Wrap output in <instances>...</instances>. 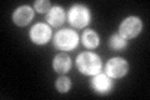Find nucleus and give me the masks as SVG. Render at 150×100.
Here are the masks:
<instances>
[{
	"instance_id": "nucleus-4",
	"label": "nucleus",
	"mask_w": 150,
	"mask_h": 100,
	"mask_svg": "<svg viewBox=\"0 0 150 100\" xmlns=\"http://www.w3.org/2000/svg\"><path fill=\"white\" fill-rule=\"evenodd\" d=\"M143 30V21L139 16L131 15L125 18L119 25V33L118 34L124 38L125 40L135 39Z\"/></svg>"
},
{
	"instance_id": "nucleus-2",
	"label": "nucleus",
	"mask_w": 150,
	"mask_h": 100,
	"mask_svg": "<svg viewBox=\"0 0 150 100\" xmlns=\"http://www.w3.org/2000/svg\"><path fill=\"white\" fill-rule=\"evenodd\" d=\"M67 19L75 29H84L91 21V11L83 4H75L68 10Z\"/></svg>"
},
{
	"instance_id": "nucleus-14",
	"label": "nucleus",
	"mask_w": 150,
	"mask_h": 100,
	"mask_svg": "<svg viewBox=\"0 0 150 100\" xmlns=\"http://www.w3.org/2000/svg\"><path fill=\"white\" fill-rule=\"evenodd\" d=\"M34 9L39 14H48L51 9V4L49 0H36L34 3Z\"/></svg>"
},
{
	"instance_id": "nucleus-13",
	"label": "nucleus",
	"mask_w": 150,
	"mask_h": 100,
	"mask_svg": "<svg viewBox=\"0 0 150 100\" xmlns=\"http://www.w3.org/2000/svg\"><path fill=\"white\" fill-rule=\"evenodd\" d=\"M55 88L60 94H65L71 89V80L69 77H65V74L60 75L55 82Z\"/></svg>"
},
{
	"instance_id": "nucleus-8",
	"label": "nucleus",
	"mask_w": 150,
	"mask_h": 100,
	"mask_svg": "<svg viewBox=\"0 0 150 100\" xmlns=\"http://www.w3.org/2000/svg\"><path fill=\"white\" fill-rule=\"evenodd\" d=\"M35 10L29 5L18 6L13 13V21L18 26H26L34 19Z\"/></svg>"
},
{
	"instance_id": "nucleus-10",
	"label": "nucleus",
	"mask_w": 150,
	"mask_h": 100,
	"mask_svg": "<svg viewBox=\"0 0 150 100\" xmlns=\"http://www.w3.org/2000/svg\"><path fill=\"white\" fill-rule=\"evenodd\" d=\"M53 69L58 74H67L71 69V59L67 53H59L53 59Z\"/></svg>"
},
{
	"instance_id": "nucleus-1",
	"label": "nucleus",
	"mask_w": 150,
	"mask_h": 100,
	"mask_svg": "<svg viewBox=\"0 0 150 100\" xmlns=\"http://www.w3.org/2000/svg\"><path fill=\"white\" fill-rule=\"evenodd\" d=\"M78 70L81 74L88 75V77H94V75L101 73L103 63L100 56L93 53V51H83L78 55L75 60Z\"/></svg>"
},
{
	"instance_id": "nucleus-7",
	"label": "nucleus",
	"mask_w": 150,
	"mask_h": 100,
	"mask_svg": "<svg viewBox=\"0 0 150 100\" xmlns=\"http://www.w3.org/2000/svg\"><path fill=\"white\" fill-rule=\"evenodd\" d=\"M90 85H91V89L96 94L106 95L111 93L112 89H114V80L104 73H99L91 78Z\"/></svg>"
},
{
	"instance_id": "nucleus-5",
	"label": "nucleus",
	"mask_w": 150,
	"mask_h": 100,
	"mask_svg": "<svg viewBox=\"0 0 150 100\" xmlns=\"http://www.w3.org/2000/svg\"><path fill=\"white\" fill-rule=\"evenodd\" d=\"M129 71V63L124 58H111L105 64V74L111 79H121Z\"/></svg>"
},
{
	"instance_id": "nucleus-3",
	"label": "nucleus",
	"mask_w": 150,
	"mask_h": 100,
	"mask_svg": "<svg viewBox=\"0 0 150 100\" xmlns=\"http://www.w3.org/2000/svg\"><path fill=\"white\" fill-rule=\"evenodd\" d=\"M53 44L56 49L62 50L63 53L74 50L79 45V35L73 29H60L55 33Z\"/></svg>"
},
{
	"instance_id": "nucleus-6",
	"label": "nucleus",
	"mask_w": 150,
	"mask_h": 100,
	"mask_svg": "<svg viewBox=\"0 0 150 100\" xmlns=\"http://www.w3.org/2000/svg\"><path fill=\"white\" fill-rule=\"evenodd\" d=\"M51 36H53L51 28L45 23H36L29 30L30 40L36 45H44L46 43H49Z\"/></svg>"
},
{
	"instance_id": "nucleus-9",
	"label": "nucleus",
	"mask_w": 150,
	"mask_h": 100,
	"mask_svg": "<svg viewBox=\"0 0 150 100\" xmlns=\"http://www.w3.org/2000/svg\"><path fill=\"white\" fill-rule=\"evenodd\" d=\"M65 19H67V14H65V10L60 5L51 6L49 13L46 14V21H48L50 26L54 28L62 26L65 23Z\"/></svg>"
},
{
	"instance_id": "nucleus-12",
	"label": "nucleus",
	"mask_w": 150,
	"mask_h": 100,
	"mask_svg": "<svg viewBox=\"0 0 150 100\" xmlns=\"http://www.w3.org/2000/svg\"><path fill=\"white\" fill-rule=\"evenodd\" d=\"M126 46H128V40H125L124 38H121L119 34H111V36L109 38V48L110 49L120 51V50H124Z\"/></svg>"
},
{
	"instance_id": "nucleus-11",
	"label": "nucleus",
	"mask_w": 150,
	"mask_h": 100,
	"mask_svg": "<svg viewBox=\"0 0 150 100\" xmlns=\"http://www.w3.org/2000/svg\"><path fill=\"white\" fill-rule=\"evenodd\" d=\"M81 43L86 49H90V50L96 49L100 44V36L95 30L86 29L81 35Z\"/></svg>"
}]
</instances>
